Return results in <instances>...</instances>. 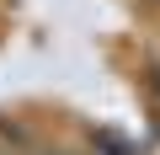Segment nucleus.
Returning <instances> with one entry per match:
<instances>
[{"instance_id":"obj_1","label":"nucleus","mask_w":160,"mask_h":155,"mask_svg":"<svg viewBox=\"0 0 160 155\" xmlns=\"http://www.w3.org/2000/svg\"><path fill=\"white\" fill-rule=\"evenodd\" d=\"M91 155H139L128 139H118V134H96L91 139Z\"/></svg>"},{"instance_id":"obj_3","label":"nucleus","mask_w":160,"mask_h":155,"mask_svg":"<svg viewBox=\"0 0 160 155\" xmlns=\"http://www.w3.org/2000/svg\"><path fill=\"white\" fill-rule=\"evenodd\" d=\"M43 155H69V150H43Z\"/></svg>"},{"instance_id":"obj_2","label":"nucleus","mask_w":160,"mask_h":155,"mask_svg":"<svg viewBox=\"0 0 160 155\" xmlns=\"http://www.w3.org/2000/svg\"><path fill=\"white\" fill-rule=\"evenodd\" d=\"M149 91H155V102H160V64L149 70Z\"/></svg>"}]
</instances>
